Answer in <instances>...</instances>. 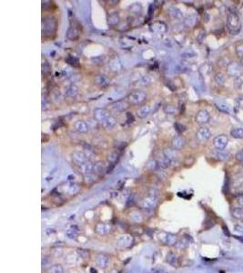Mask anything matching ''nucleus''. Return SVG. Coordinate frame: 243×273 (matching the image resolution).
<instances>
[{
    "label": "nucleus",
    "mask_w": 243,
    "mask_h": 273,
    "mask_svg": "<svg viewBox=\"0 0 243 273\" xmlns=\"http://www.w3.org/2000/svg\"><path fill=\"white\" fill-rule=\"evenodd\" d=\"M78 93V88L76 86H69L65 89V96L67 97H75Z\"/></svg>",
    "instance_id": "dca6fc26"
},
{
    "label": "nucleus",
    "mask_w": 243,
    "mask_h": 273,
    "mask_svg": "<svg viewBox=\"0 0 243 273\" xmlns=\"http://www.w3.org/2000/svg\"><path fill=\"white\" fill-rule=\"evenodd\" d=\"M197 139L198 141L201 142H204L206 140H208L210 136V132L207 127H201L199 128L198 132H197Z\"/></svg>",
    "instance_id": "39448f33"
},
{
    "label": "nucleus",
    "mask_w": 243,
    "mask_h": 273,
    "mask_svg": "<svg viewBox=\"0 0 243 273\" xmlns=\"http://www.w3.org/2000/svg\"><path fill=\"white\" fill-rule=\"evenodd\" d=\"M97 82L100 86H107L108 85V79L104 76H98L97 77Z\"/></svg>",
    "instance_id": "a878e982"
},
{
    "label": "nucleus",
    "mask_w": 243,
    "mask_h": 273,
    "mask_svg": "<svg viewBox=\"0 0 243 273\" xmlns=\"http://www.w3.org/2000/svg\"><path fill=\"white\" fill-rule=\"evenodd\" d=\"M218 156H219V159H222V160H225V159H228V154L227 152H224L223 150H220Z\"/></svg>",
    "instance_id": "c756f323"
},
{
    "label": "nucleus",
    "mask_w": 243,
    "mask_h": 273,
    "mask_svg": "<svg viewBox=\"0 0 243 273\" xmlns=\"http://www.w3.org/2000/svg\"><path fill=\"white\" fill-rule=\"evenodd\" d=\"M75 128L78 132L86 133L88 131V125L87 122H85L83 120H78L75 123Z\"/></svg>",
    "instance_id": "9d476101"
},
{
    "label": "nucleus",
    "mask_w": 243,
    "mask_h": 273,
    "mask_svg": "<svg viewBox=\"0 0 243 273\" xmlns=\"http://www.w3.org/2000/svg\"><path fill=\"white\" fill-rule=\"evenodd\" d=\"M146 94L145 92L143 91H135V92H132L131 94L128 96V100H130V102L131 104H139L141 102H143L144 100L146 99Z\"/></svg>",
    "instance_id": "f03ea898"
},
{
    "label": "nucleus",
    "mask_w": 243,
    "mask_h": 273,
    "mask_svg": "<svg viewBox=\"0 0 243 273\" xmlns=\"http://www.w3.org/2000/svg\"><path fill=\"white\" fill-rule=\"evenodd\" d=\"M68 38H69L70 40H77L78 38H79V31L77 29V27L74 26H71L68 30V34H67Z\"/></svg>",
    "instance_id": "9b49d317"
},
{
    "label": "nucleus",
    "mask_w": 243,
    "mask_h": 273,
    "mask_svg": "<svg viewBox=\"0 0 243 273\" xmlns=\"http://www.w3.org/2000/svg\"><path fill=\"white\" fill-rule=\"evenodd\" d=\"M242 165H243V162H242Z\"/></svg>",
    "instance_id": "e433bc0d"
},
{
    "label": "nucleus",
    "mask_w": 243,
    "mask_h": 273,
    "mask_svg": "<svg viewBox=\"0 0 243 273\" xmlns=\"http://www.w3.org/2000/svg\"><path fill=\"white\" fill-rule=\"evenodd\" d=\"M72 159L73 161L77 164V165H81L83 163H85L87 161V157H86V155L83 152H79V151H76L72 154Z\"/></svg>",
    "instance_id": "0eeeda50"
},
{
    "label": "nucleus",
    "mask_w": 243,
    "mask_h": 273,
    "mask_svg": "<svg viewBox=\"0 0 243 273\" xmlns=\"http://www.w3.org/2000/svg\"><path fill=\"white\" fill-rule=\"evenodd\" d=\"M213 144L219 150H223L228 144V138L225 135H219L214 139Z\"/></svg>",
    "instance_id": "7ed1b4c3"
},
{
    "label": "nucleus",
    "mask_w": 243,
    "mask_h": 273,
    "mask_svg": "<svg viewBox=\"0 0 243 273\" xmlns=\"http://www.w3.org/2000/svg\"><path fill=\"white\" fill-rule=\"evenodd\" d=\"M164 111H165L167 114L173 115L177 112V109H176V107H174L173 106H167V107H165V109H164Z\"/></svg>",
    "instance_id": "c85d7f7f"
},
{
    "label": "nucleus",
    "mask_w": 243,
    "mask_h": 273,
    "mask_svg": "<svg viewBox=\"0 0 243 273\" xmlns=\"http://www.w3.org/2000/svg\"><path fill=\"white\" fill-rule=\"evenodd\" d=\"M238 202H239V204H240V206L243 207V196H241V197H240V198H238Z\"/></svg>",
    "instance_id": "f704fd0d"
},
{
    "label": "nucleus",
    "mask_w": 243,
    "mask_h": 273,
    "mask_svg": "<svg viewBox=\"0 0 243 273\" xmlns=\"http://www.w3.org/2000/svg\"><path fill=\"white\" fill-rule=\"evenodd\" d=\"M151 30L154 31V32H158V33H159V32L165 31V30H166V27H165V25L159 23V24L153 25V26H151Z\"/></svg>",
    "instance_id": "4be33fe9"
},
{
    "label": "nucleus",
    "mask_w": 243,
    "mask_h": 273,
    "mask_svg": "<svg viewBox=\"0 0 243 273\" xmlns=\"http://www.w3.org/2000/svg\"><path fill=\"white\" fill-rule=\"evenodd\" d=\"M227 26L231 34H238L240 29V22L238 16L235 13L230 12L228 16L227 19Z\"/></svg>",
    "instance_id": "f257e3e1"
},
{
    "label": "nucleus",
    "mask_w": 243,
    "mask_h": 273,
    "mask_svg": "<svg viewBox=\"0 0 243 273\" xmlns=\"http://www.w3.org/2000/svg\"><path fill=\"white\" fill-rule=\"evenodd\" d=\"M66 61L68 64H70L71 66H73V67H78V66H79V64H78V59L77 58V57H75V56H68Z\"/></svg>",
    "instance_id": "5701e85b"
},
{
    "label": "nucleus",
    "mask_w": 243,
    "mask_h": 273,
    "mask_svg": "<svg viewBox=\"0 0 243 273\" xmlns=\"http://www.w3.org/2000/svg\"><path fill=\"white\" fill-rule=\"evenodd\" d=\"M56 29V22L53 19L43 20V33H52Z\"/></svg>",
    "instance_id": "20e7f679"
},
{
    "label": "nucleus",
    "mask_w": 243,
    "mask_h": 273,
    "mask_svg": "<svg viewBox=\"0 0 243 273\" xmlns=\"http://www.w3.org/2000/svg\"><path fill=\"white\" fill-rule=\"evenodd\" d=\"M210 118V116L207 110H201L196 116V121L199 124L207 123V122H209Z\"/></svg>",
    "instance_id": "423d86ee"
},
{
    "label": "nucleus",
    "mask_w": 243,
    "mask_h": 273,
    "mask_svg": "<svg viewBox=\"0 0 243 273\" xmlns=\"http://www.w3.org/2000/svg\"><path fill=\"white\" fill-rule=\"evenodd\" d=\"M236 159H237L239 161L243 162V149H242V150H240V152H238V153H237V155H236Z\"/></svg>",
    "instance_id": "473e14b6"
},
{
    "label": "nucleus",
    "mask_w": 243,
    "mask_h": 273,
    "mask_svg": "<svg viewBox=\"0 0 243 273\" xmlns=\"http://www.w3.org/2000/svg\"><path fill=\"white\" fill-rule=\"evenodd\" d=\"M103 125H104V127H107V128H112L114 126L116 125V120H115V118H114L113 117H110V116H109L108 118H107L103 122Z\"/></svg>",
    "instance_id": "a211bd4d"
},
{
    "label": "nucleus",
    "mask_w": 243,
    "mask_h": 273,
    "mask_svg": "<svg viewBox=\"0 0 243 273\" xmlns=\"http://www.w3.org/2000/svg\"><path fill=\"white\" fill-rule=\"evenodd\" d=\"M169 14H170V16L172 17H174V18H180V17H182V14H181V12H180V10H178V9L174 8H170V10H169Z\"/></svg>",
    "instance_id": "b1692460"
},
{
    "label": "nucleus",
    "mask_w": 243,
    "mask_h": 273,
    "mask_svg": "<svg viewBox=\"0 0 243 273\" xmlns=\"http://www.w3.org/2000/svg\"><path fill=\"white\" fill-rule=\"evenodd\" d=\"M236 52H237V54L240 56H243V43L237 46V47H236Z\"/></svg>",
    "instance_id": "7c9ffc66"
},
{
    "label": "nucleus",
    "mask_w": 243,
    "mask_h": 273,
    "mask_svg": "<svg viewBox=\"0 0 243 273\" xmlns=\"http://www.w3.org/2000/svg\"><path fill=\"white\" fill-rule=\"evenodd\" d=\"M94 116H95V118H96L97 121L103 122L107 118L109 117V114H108V112H107L105 109H97L94 111Z\"/></svg>",
    "instance_id": "1a4fd4ad"
},
{
    "label": "nucleus",
    "mask_w": 243,
    "mask_h": 273,
    "mask_svg": "<svg viewBox=\"0 0 243 273\" xmlns=\"http://www.w3.org/2000/svg\"><path fill=\"white\" fill-rule=\"evenodd\" d=\"M118 157H119V154L118 153V152H112L111 154H109V157H108V160H109V162L110 163V164H112V165H114L115 164L117 161H118Z\"/></svg>",
    "instance_id": "412c9836"
},
{
    "label": "nucleus",
    "mask_w": 243,
    "mask_h": 273,
    "mask_svg": "<svg viewBox=\"0 0 243 273\" xmlns=\"http://www.w3.org/2000/svg\"><path fill=\"white\" fill-rule=\"evenodd\" d=\"M80 167V169H81V171H82V173H84V174H88V173H90V172L93 170V169H94V166H93V164L90 162V161H86L85 163H83L81 166H79Z\"/></svg>",
    "instance_id": "ddd939ff"
},
{
    "label": "nucleus",
    "mask_w": 243,
    "mask_h": 273,
    "mask_svg": "<svg viewBox=\"0 0 243 273\" xmlns=\"http://www.w3.org/2000/svg\"><path fill=\"white\" fill-rule=\"evenodd\" d=\"M135 118L133 117V115L131 113H127V123H132L134 122Z\"/></svg>",
    "instance_id": "2f4dec72"
},
{
    "label": "nucleus",
    "mask_w": 243,
    "mask_h": 273,
    "mask_svg": "<svg viewBox=\"0 0 243 273\" xmlns=\"http://www.w3.org/2000/svg\"><path fill=\"white\" fill-rule=\"evenodd\" d=\"M235 231L237 232H240V233H243V226L242 225H236L234 227Z\"/></svg>",
    "instance_id": "72a5a7b5"
},
{
    "label": "nucleus",
    "mask_w": 243,
    "mask_h": 273,
    "mask_svg": "<svg viewBox=\"0 0 243 273\" xmlns=\"http://www.w3.org/2000/svg\"><path fill=\"white\" fill-rule=\"evenodd\" d=\"M150 110L151 109H150V107H149V106H143L138 110V116L140 118H145L149 115V113H150Z\"/></svg>",
    "instance_id": "f8f14e48"
},
{
    "label": "nucleus",
    "mask_w": 243,
    "mask_h": 273,
    "mask_svg": "<svg viewBox=\"0 0 243 273\" xmlns=\"http://www.w3.org/2000/svg\"><path fill=\"white\" fill-rule=\"evenodd\" d=\"M232 215L235 219H243V208H237L232 210Z\"/></svg>",
    "instance_id": "aec40b11"
},
{
    "label": "nucleus",
    "mask_w": 243,
    "mask_h": 273,
    "mask_svg": "<svg viewBox=\"0 0 243 273\" xmlns=\"http://www.w3.org/2000/svg\"><path fill=\"white\" fill-rule=\"evenodd\" d=\"M185 144H186L185 139L182 138V136H175V138L172 139V141H171V145H172V147L176 150L182 148L185 146Z\"/></svg>",
    "instance_id": "6e6552de"
},
{
    "label": "nucleus",
    "mask_w": 243,
    "mask_h": 273,
    "mask_svg": "<svg viewBox=\"0 0 243 273\" xmlns=\"http://www.w3.org/2000/svg\"><path fill=\"white\" fill-rule=\"evenodd\" d=\"M127 107H128L127 103L125 102V101H122V100H121V101H118L117 103H115V104H114V106H113L114 110H116L118 112L124 111L126 109H127Z\"/></svg>",
    "instance_id": "2eb2a0df"
},
{
    "label": "nucleus",
    "mask_w": 243,
    "mask_h": 273,
    "mask_svg": "<svg viewBox=\"0 0 243 273\" xmlns=\"http://www.w3.org/2000/svg\"><path fill=\"white\" fill-rule=\"evenodd\" d=\"M119 22V17L118 13H112L109 16V24L110 26H116Z\"/></svg>",
    "instance_id": "f3484780"
},
{
    "label": "nucleus",
    "mask_w": 243,
    "mask_h": 273,
    "mask_svg": "<svg viewBox=\"0 0 243 273\" xmlns=\"http://www.w3.org/2000/svg\"><path fill=\"white\" fill-rule=\"evenodd\" d=\"M174 127H175V129L178 131V133H180V134L183 133V132L186 130L185 126L182 125V124H180V123H178V122H177V123H175Z\"/></svg>",
    "instance_id": "cd10ccee"
},
{
    "label": "nucleus",
    "mask_w": 243,
    "mask_h": 273,
    "mask_svg": "<svg viewBox=\"0 0 243 273\" xmlns=\"http://www.w3.org/2000/svg\"><path fill=\"white\" fill-rule=\"evenodd\" d=\"M224 231L227 236H230V232H228V231H227V228H225V227H224Z\"/></svg>",
    "instance_id": "c9c22d12"
},
{
    "label": "nucleus",
    "mask_w": 243,
    "mask_h": 273,
    "mask_svg": "<svg viewBox=\"0 0 243 273\" xmlns=\"http://www.w3.org/2000/svg\"><path fill=\"white\" fill-rule=\"evenodd\" d=\"M215 80L217 81V83H218L219 85H222V84L225 82V77L223 76V74L219 73V74H217L216 77H215Z\"/></svg>",
    "instance_id": "bb28decb"
},
{
    "label": "nucleus",
    "mask_w": 243,
    "mask_h": 273,
    "mask_svg": "<svg viewBox=\"0 0 243 273\" xmlns=\"http://www.w3.org/2000/svg\"><path fill=\"white\" fill-rule=\"evenodd\" d=\"M170 164H171V161L168 159L167 157H164L163 159L159 161V166L162 168H168L170 166Z\"/></svg>",
    "instance_id": "393cba45"
},
{
    "label": "nucleus",
    "mask_w": 243,
    "mask_h": 273,
    "mask_svg": "<svg viewBox=\"0 0 243 273\" xmlns=\"http://www.w3.org/2000/svg\"><path fill=\"white\" fill-rule=\"evenodd\" d=\"M164 154H165V157H167L171 162L177 159L178 157V154L176 151V149H166L164 151Z\"/></svg>",
    "instance_id": "4468645a"
},
{
    "label": "nucleus",
    "mask_w": 243,
    "mask_h": 273,
    "mask_svg": "<svg viewBox=\"0 0 243 273\" xmlns=\"http://www.w3.org/2000/svg\"><path fill=\"white\" fill-rule=\"evenodd\" d=\"M231 136L235 139H243V129L240 127L234 128L230 132Z\"/></svg>",
    "instance_id": "6ab92c4d"
}]
</instances>
